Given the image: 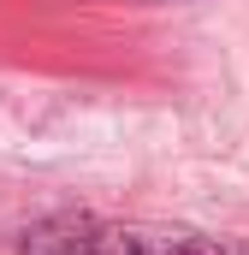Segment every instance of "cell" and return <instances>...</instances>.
I'll list each match as a JSON object with an SVG mask.
<instances>
[{"label": "cell", "instance_id": "cell-1", "mask_svg": "<svg viewBox=\"0 0 249 255\" xmlns=\"http://www.w3.org/2000/svg\"><path fill=\"white\" fill-rule=\"evenodd\" d=\"M30 255H249L244 238H208L190 226H148V220H42L30 238Z\"/></svg>", "mask_w": 249, "mask_h": 255}, {"label": "cell", "instance_id": "cell-2", "mask_svg": "<svg viewBox=\"0 0 249 255\" xmlns=\"http://www.w3.org/2000/svg\"><path fill=\"white\" fill-rule=\"evenodd\" d=\"M136 6H172V0H136Z\"/></svg>", "mask_w": 249, "mask_h": 255}]
</instances>
